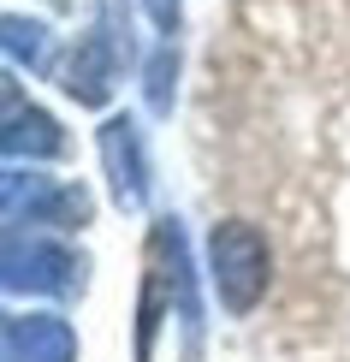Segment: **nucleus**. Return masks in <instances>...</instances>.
<instances>
[{
	"label": "nucleus",
	"mask_w": 350,
	"mask_h": 362,
	"mask_svg": "<svg viewBox=\"0 0 350 362\" xmlns=\"http://www.w3.org/2000/svg\"><path fill=\"white\" fill-rule=\"evenodd\" d=\"M6 291H42L71 297L83 291V255L48 232H6Z\"/></svg>",
	"instance_id": "nucleus-2"
},
{
	"label": "nucleus",
	"mask_w": 350,
	"mask_h": 362,
	"mask_svg": "<svg viewBox=\"0 0 350 362\" xmlns=\"http://www.w3.org/2000/svg\"><path fill=\"white\" fill-rule=\"evenodd\" d=\"M148 12H155V24H161V30H173V24H178V0H148Z\"/></svg>",
	"instance_id": "nucleus-11"
},
{
	"label": "nucleus",
	"mask_w": 350,
	"mask_h": 362,
	"mask_svg": "<svg viewBox=\"0 0 350 362\" xmlns=\"http://www.w3.org/2000/svg\"><path fill=\"white\" fill-rule=\"evenodd\" d=\"M155 262L166 267V279H173L178 321H185V344L196 351V344H202V303H196V285H190V250H185L178 220H161V226H155Z\"/></svg>",
	"instance_id": "nucleus-7"
},
{
	"label": "nucleus",
	"mask_w": 350,
	"mask_h": 362,
	"mask_svg": "<svg viewBox=\"0 0 350 362\" xmlns=\"http://www.w3.org/2000/svg\"><path fill=\"white\" fill-rule=\"evenodd\" d=\"M6 54H12V66H42L48 59V30L42 24H24V18H6Z\"/></svg>",
	"instance_id": "nucleus-10"
},
{
	"label": "nucleus",
	"mask_w": 350,
	"mask_h": 362,
	"mask_svg": "<svg viewBox=\"0 0 350 362\" xmlns=\"http://www.w3.org/2000/svg\"><path fill=\"white\" fill-rule=\"evenodd\" d=\"M101 167H107V185H113V202L119 208H143L148 202V143L143 131H136L131 113H113L107 125H101Z\"/></svg>",
	"instance_id": "nucleus-4"
},
{
	"label": "nucleus",
	"mask_w": 350,
	"mask_h": 362,
	"mask_svg": "<svg viewBox=\"0 0 350 362\" xmlns=\"http://www.w3.org/2000/svg\"><path fill=\"white\" fill-rule=\"evenodd\" d=\"M54 160L66 155V137H59V125L42 107H24L18 89H6V160Z\"/></svg>",
	"instance_id": "nucleus-8"
},
{
	"label": "nucleus",
	"mask_w": 350,
	"mask_h": 362,
	"mask_svg": "<svg viewBox=\"0 0 350 362\" xmlns=\"http://www.w3.org/2000/svg\"><path fill=\"white\" fill-rule=\"evenodd\" d=\"M113 71H119V42H113L107 24H95L66 59V95L83 101V107H101L107 89H113Z\"/></svg>",
	"instance_id": "nucleus-5"
},
{
	"label": "nucleus",
	"mask_w": 350,
	"mask_h": 362,
	"mask_svg": "<svg viewBox=\"0 0 350 362\" xmlns=\"http://www.w3.org/2000/svg\"><path fill=\"white\" fill-rule=\"evenodd\" d=\"M173 78H178V54L173 42H161L155 59H148V107L155 113H173Z\"/></svg>",
	"instance_id": "nucleus-9"
},
{
	"label": "nucleus",
	"mask_w": 350,
	"mask_h": 362,
	"mask_svg": "<svg viewBox=\"0 0 350 362\" xmlns=\"http://www.w3.org/2000/svg\"><path fill=\"white\" fill-rule=\"evenodd\" d=\"M267 274H273V255L267 238L255 232L250 220H220L208 232V279H214V297L226 315H250L267 297Z\"/></svg>",
	"instance_id": "nucleus-1"
},
{
	"label": "nucleus",
	"mask_w": 350,
	"mask_h": 362,
	"mask_svg": "<svg viewBox=\"0 0 350 362\" xmlns=\"http://www.w3.org/2000/svg\"><path fill=\"white\" fill-rule=\"evenodd\" d=\"M6 362H78V333L59 315H12Z\"/></svg>",
	"instance_id": "nucleus-6"
},
{
	"label": "nucleus",
	"mask_w": 350,
	"mask_h": 362,
	"mask_svg": "<svg viewBox=\"0 0 350 362\" xmlns=\"http://www.w3.org/2000/svg\"><path fill=\"white\" fill-rule=\"evenodd\" d=\"M6 226H30V232H71L89 226V190L83 185H54L36 173H6Z\"/></svg>",
	"instance_id": "nucleus-3"
}]
</instances>
